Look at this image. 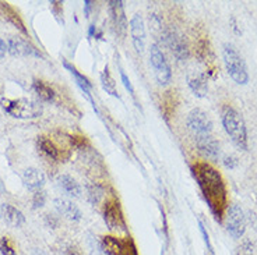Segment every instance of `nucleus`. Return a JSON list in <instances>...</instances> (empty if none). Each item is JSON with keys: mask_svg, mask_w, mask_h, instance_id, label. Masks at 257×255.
<instances>
[{"mask_svg": "<svg viewBox=\"0 0 257 255\" xmlns=\"http://www.w3.org/2000/svg\"><path fill=\"white\" fill-rule=\"evenodd\" d=\"M91 7H92V2L91 0H85L84 2V13H85V16H90Z\"/></svg>", "mask_w": 257, "mask_h": 255, "instance_id": "c9c22d12", "label": "nucleus"}, {"mask_svg": "<svg viewBox=\"0 0 257 255\" xmlns=\"http://www.w3.org/2000/svg\"><path fill=\"white\" fill-rule=\"evenodd\" d=\"M120 78H122V83L124 85V88L128 91V94H132V95L135 96V88H133V85L130 83V80L127 78V76L124 74V71L120 70Z\"/></svg>", "mask_w": 257, "mask_h": 255, "instance_id": "c85d7f7f", "label": "nucleus"}, {"mask_svg": "<svg viewBox=\"0 0 257 255\" xmlns=\"http://www.w3.org/2000/svg\"><path fill=\"white\" fill-rule=\"evenodd\" d=\"M0 252H2V255H17L9 237L0 238Z\"/></svg>", "mask_w": 257, "mask_h": 255, "instance_id": "bb28decb", "label": "nucleus"}, {"mask_svg": "<svg viewBox=\"0 0 257 255\" xmlns=\"http://www.w3.org/2000/svg\"><path fill=\"white\" fill-rule=\"evenodd\" d=\"M130 35L136 52L143 53L146 48V26L140 14H135L133 19L130 20Z\"/></svg>", "mask_w": 257, "mask_h": 255, "instance_id": "f8f14e48", "label": "nucleus"}, {"mask_svg": "<svg viewBox=\"0 0 257 255\" xmlns=\"http://www.w3.org/2000/svg\"><path fill=\"white\" fill-rule=\"evenodd\" d=\"M5 192V185H3V183H2V180H0V195Z\"/></svg>", "mask_w": 257, "mask_h": 255, "instance_id": "4c0bfd02", "label": "nucleus"}, {"mask_svg": "<svg viewBox=\"0 0 257 255\" xmlns=\"http://www.w3.org/2000/svg\"><path fill=\"white\" fill-rule=\"evenodd\" d=\"M87 191H88V199L91 204H99V201L102 199L105 195V187L98 183H92V184L87 185Z\"/></svg>", "mask_w": 257, "mask_h": 255, "instance_id": "393cba45", "label": "nucleus"}, {"mask_svg": "<svg viewBox=\"0 0 257 255\" xmlns=\"http://www.w3.org/2000/svg\"><path fill=\"white\" fill-rule=\"evenodd\" d=\"M38 144L39 151L42 153H45L48 158H51L53 160H63V155H62V149H59V147L49 138V137H38Z\"/></svg>", "mask_w": 257, "mask_h": 255, "instance_id": "6ab92c4d", "label": "nucleus"}, {"mask_svg": "<svg viewBox=\"0 0 257 255\" xmlns=\"http://www.w3.org/2000/svg\"><path fill=\"white\" fill-rule=\"evenodd\" d=\"M0 216H2V215H0Z\"/></svg>", "mask_w": 257, "mask_h": 255, "instance_id": "ea45409f", "label": "nucleus"}, {"mask_svg": "<svg viewBox=\"0 0 257 255\" xmlns=\"http://www.w3.org/2000/svg\"><path fill=\"white\" fill-rule=\"evenodd\" d=\"M101 83H102L103 90L106 91L109 95L115 96V98H119V94H117V90H116V84L115 81H113L112 76H110L108 67H105L102 71V74H101Z\"/></svg>", "mask_w": 257, "mask_h": 255, "instance_id": "b1692460", "label": "nucleus"}, {"mask_svg": "<svg viewBox=\"0 0 257 255\" xmlns=\"http://www.w3.org/2000/svg\"><path fill=\"white\" fill-rule=\"evenodd\" d=\"M2 109L7 115L16 119H35L42 115V106L39 103L21 98V99H6L0 101Z\"/></svg>", "mask_w": 257, "mask_h": 255, "instance_id": "20e7f679", "label": "nucleus"}, {"mask_svg": "<svg viewBox=\"0 0 257 255\" xmlns=\"http://www.w3.org/2000/svg\"><path fill=\"white\" fill-rule=\"evenodd\" d=\"M226 230L231 233L235 238L243 236L246 230V219H244L243 210L238 205H231L226 212Z\"/></svg>", "mask_w": 257, "mask_h": 255, "instance_id": "9b49d317", "label": "nucleus"}, {"mask_svg": "<svg viewBox=\"0 0 257 255\" xmlns=\"http://www.w3.org/2000/svg\"><path fill=\"white\" fill-rule=\"evenodd\" d=\"M34 255H46L44 251H41V249H37L35 252H34Z\"/></svg>", "mask_w": 257, "mask_h": 255, "instance_id": "58836bf2", "label": "nucleus"}, {"mask_svg": "<svg viewBox=\"0 0 257 255\" xmlns=\"http://www.w3.org/2000/svg\"><path fill=\"white\" fill-rule=\"evenodd\" d=\"M45 223L46 226H49L52 229H56L59 226V219L58 216H53V215H45Z\"/></svg>", "mask_w": 257, "mask_h": 255, "instance_id": "c756f323", "label": "nucleus"}, {"mask_svg": "<svg viewBox=\"0 0 257 255\" xmlns=\"http://www.w3.org/2000/svg\"><path fill=\"white\" fill-rule=\"evenodd\" d=\"M51 7L52 10H53V13H55V16L59 17L60 13H62V3H60V2H52Z\"/></svg>", "mask_w": 257, "mask_h": 255, "instance_id": "473e14b6", "label": "nucleus"}, {"mask_svg": "<svg viewBox=\"0 0 257 255\" xmlns=\"http://www.w3.org/2000/svg\"><path fill=\"white\" fill-rule=\"evenodd\" d=\"M108 10H109L110 23L113 27V31L120 39L126 37L127 32V19L124 14V7L123 2L120 0H110L108 3Z\"/></svg>", "mask_w": 257, "mask_h": 255, "instance_id": "9d476101", "label": "nucleus"}, {"mask_svg": "<svg viewBox=\"0 0 257 255\" xmlns=\"http://www.w3.org/2000/svg\"><path fill=\"white\" fill-rule=\"evenodd\" d=\"M196 145L199 148L200 153H203L208 159H218L219 144L211 134L196 137Z\"/></svg>", "mask_w": 257, "mask_h": 255, "instance_id": "4468645a", "label": "nucleus"}, {"mask_svg": "<svg viewBox=\"0 0 257 255\" xmlns=\"http://www.w3.org/2000/svg\"><path fill=\"white\" fill-rule=\"evenodd\" d=\"M6 52H7V44L3 41V39H0V59L5 58Z\"/></svg>", "mask_w": 257, "mask_h": 255, "instance_id": "f704fd0d", "label": "nucleus"}, {"mask_svg": "<svg viewBox=\"0 0 257 255\" xmlns=\"http://www.w3.org/2000/svg\"><path fill=\"white\" fill-rule=\"evenodd\" d=\"M222 126L232 142L240 149H247V130L243 117L231 106L222 109Z\"/></svg>", "mask_w": 257, "mask_h": 255, "instance_id": "f03ea898", "label": "nucleus"}, {"mask_svg": "<svg viewBox=\"0 0 257 255\" xmlns=\"http://www.w3.org/2000/svg\"><path fill=\"white\" fill-rule=\"evenodd\" d=\"M32 90L35 91V94L39 96L41 101L44 102H53L55 101V91L52 88L51 85H48L45 81H41V80H34L32 83Z\"/></svg>", "mask_w": 257, "mask_h": 255, "instance_id": "4be33fe9", "label": "nucleus"}, {"mask_svg": "<svg viewBox=\"0 0 257 255\" xmlns=\"http://www.w3.org/2000/svg\"><path fill=\"white\" fill-rule=\"evenodd\" d=\"M55 206L58 212L62 216L67 217L71 222H80L83 213L81 210L78 209V206L76 204H73L69 199H64V198H56L55 199Z\"/></svg>", "mask_w": 257, "mask_h": 255, "instance_id": "2eb2a0df", "label": "nucleus"}, {"mask_svg": "<svg viewBox=\"0 0 257 255\" xmlns=\"http://www.w3.org/2000/svg\"><path fill=\"white\" fill-rule=\"evenodd\" d=\"M0 10H2V13H3V16H5V19H6L9 23H12L16 28H19L20 31L23 32L24 35L28 34V31L26 30L24 23H23V20H21V17L19 16V13H17L13 7L9 5V3L0 2Z\"/></svg>", "mask_w": 257, "mask_h": 255, "instance_id": "412c9836", "label": "nucleus"}, {"mask_svg": "<svg viewBox=\"0 0 257 255\" xmlns=\"http://www.w3.org/2000/svg\"><path fill=\"white\" fill-rule=\"evenodd\" d=\"M172 103L176 105V101H175V92L169 91L167 92V95L164 96V101H162V110H164V115H165V119L169 120V117L172 116V113L175 112V106H172Z\"/></svg>", "mask_w": 257, "mask_h": 255, "instance_id": "a878e982", "label": "nucleus"}, {"mask_svg": "<svg viewBox=\"0 0 257 255\" xmlns=\"http://www.w3.org/2000/svg\"><path fill=\"white\" fill-rule=\"evenodd\" d=\"M94 35H96V27L90 26V30H88V37H94Z\"/></svg>", "mask_w": 257, "mask_h": 255, "instance_id": "e433bc0d", "label": "nucleus"}, {"mask_svg": "<svg viewBox=\"0 0 257 255\" xmlns=\"http://www.w3.org/2000/svg\"><path fill=\"white\" fill-rule=\"evenodd\" d=\"M63 255H80V251L76 247H67L63 251Z\"/></svg>", "mask_w": 257, "mask_h": 255, "instance_id": "72a5a7b5", "label": "nucleus"}, {"mask_svg": "<svg viewBox=\"0 0 257 255\" xmlns=\"http://www.w3.org/2000/svg\"><path fill=\"white\" fill-rule=\"evenodd\" d=\"M162 41L169 48V51L174 53V56L179 62H183L189 58V46L183 35L175 28H167L162 31Z\"/></svg>", "mask_w": 257, "mask_h": 255, "instance_id": "6e6552de", "label": "nucleus"}, {"mask_svg": "<svg viewBox=\"0 0 257 255\" xmlns=\"http://www.w3.org/2000/svg\"><path fill=\"white\" fill-rule=\"evenodd\" d=\"M23 183L28 190L31 191H39L42 185L45 184V174L39 169L35 167H28L23 174Z\"/></svg>", "mask_w": 257, "mask_h": 255, "instance_id": "dca6fc26", "label": "nucleus"}, {"mask_svg": "<svg viewBox=\"0 0 257 255\" xmlns=\"http://www.w3.org/2000/svg\"><path fill=\"white\" fill-rule=\"evenodd\" d=\"M63 66L67 69V70L70 71L71 76L74 77V80H76L77 85L81 88V91H83L84 94L88 96V99L92 101V99H91V88H92V84L90 83V80H88V78H85L83 74H80V73L77 71V69H76L74 66H71V64L67 63V62H63Z\"/></svg>", "mask_w": 257, "mask_h": 255, "instance_id": "5701e85b", "label": "nucleus"}, {"mask_svg": "<svg viewBox=\"0 0 257 255\" xmlns=\"http://www.w3.org/2000/svg\"><path fill=\"white\" fill-rule=\"evenodd\" d=\"M7 51L12 56H37V58H41V53L30 42L20 38H14V37L9 38V41H7Z\"/></svg>", "mask_w": 257, "mask_h": 255, "instance_id": "ddd939ff", "label": "nucleus"}, {"mask_svg": "<svg viewBox=\"0 0 257 255\" xmlns=\"http://www.w3.org/2000/svg\"><path fill=\"white\" fill-rule=\"evenodd\" d=\"M192 172L215 220L222 222L228 205V192L222 176L206 162L194 163L192 166Z\"/></svg>", "mask_w": 257, "mask_h": 255, "instance_id": "f257e3e1", "label": "nucleus"}, {"mask_svg": "<svg viewBox=\"0 0 257 255\" xmlns=\"http://www.w3.org/2000/svg\"><path fill=\"white\" fill-rule=\"evenodd\" d=\"M224 165L225 167H228V169H235L236 166H238V159L235 158V156H226L224 159Z\"/></svg>", "mask_w": 257, "mask_h": 255, "instance_id": "2f4dec72", "label": "nucleus"}, {"mask_svg": "<svg viewBox=\"0 0 257 255\" xmlns=\"http://www.w3.org/2000/svg\"><path fill=\"white\" fill-rule=\"evenodd\" d=\"M46 201V195L44 191H35L34 194V197H32V206L35 208V209H38V208H42L44 205H45Z\"/></svg>", "mask_w": 257, "mask_h": 255, "instance_id": "cd10ccee", "label": "nucleus"}, {"mask_svg": "<svg viewBox=\"0 0 257 255\" xmlns=\"http://www.w3.org/2000/svg\"><path fill=\"white\" fill-rule=\"evenodd\" d=\"M199 227H200V231H201V234H203V238H204V242L207 244V247H208V249L212 252V245L211 242H210V237H208V233L206 231V227H204V224L201 223V222H199Z\"/></svg>", "mask_w": 257, "mask_h": 255, "instance_id": "7c9ffc66", "label": "nucleus"}, {"mask_svg": "<svg viewBox=\"0 0 257 255\" xmlns=\"http://www.w3.org/2000/svg\"><path fill=\"white\" fill-rule=\"evenodd\" d=\"M150 62H151V66L154 69L155 80H157V83L160 84L161 87H165V85H168L172 81V70H171L169 62L165 58L162 49L157 44L151 45V49H150Z\"/></svg>", "mask_w": 257, "mask_h": 255, "instance_id": "0eeeda50", "label": "nucleus"}, {"mask_svg": "<svg viewBox=\"0 0 257 255\" xmlns=\"http://www.w3.org/2000/svg\"><path fill=\"white\" fill-rule=\"evenodd\" d=\"M101 248L103 255H140L135 240L130 236H103Z\"/></svg>", "mask_w": 257, "mask_h": 255, "instance_id": "423d86ee", "label": "nucleus"}, {"mask_svg": "<svg viewBox=\"0 0 257 255\" xmlns=\"http://www.w3.org/2000/svg\"><path fill=\"white\" fill-rule=\"evenodd\" d=\"M58 183L60 185V188L63 190L67 195L74 198L81 197V187L78 184L76 180L73 179L69 174H60L58 177Z\"/></svg>", "mask_w": 257, "mask_h": 255, "instance_id": "aec40b11", "label": "nucleus"}, {"mask_svg": "<svg viewBox=\"0 0 257 255\" xmlns=\"http://www.w3.org/2000/svg\"><path fill=\"white\" fill-rule=\"evenodd\" d=\"M2 216L5 217L6 223L12 227H21L26 222V217L23 215V212L10 204L2 205Z\"/></svg>", "mask_w": 257, "mask_h": 255, "instance_id": "f3484780", "label": "nucleus"}, {"mask_svg": "<svg viewBox=\"0 0 257 255\" xmlns=\"http://www.w3.org/2000/svg\"><path fill=\"white\" fill-rule=\"evenodd\" d=\"M102 215L103 220H105V223L110 231L127 233V224H126V219L123 215L122 206H120V202L115 195H112L105 201Z\"/></svg>", "mask_w": 257, "mask_h": 255, "instance_id": "39448f33", "label": "nucleus"}, {"mask_svg": "<svg viewBox=\"0 0 257 255\" xmlns=\"http://www.w3.org/2000/svg\"><path fill=\"white\" fill-rule=\"evenodd\" d=\"M187 84L193 91V94L199 98H204L208 92V83H207L206 74L201 73H192L187 76Z\"/></svg>", "mask_w": 257, "mask_h": 255, "instance_id": "a211bd4d", "label": "nucleus"}, {"mask_svg": "<svg viewBox=\"0 0 257 255\" xmlns=\"http://www.w3.org/2000/svg\"><path fill=\"white\" fill-rule=\"evenodd\" d=\"M187 127L190 128L194 137L208 135L212 131V121L204 110L196 108L187 115Z\"/></svg>", "mask_w": 257, "mask_h": 255, "instance_id": "1a4fd4ad", "label": "nucleus"}, {"mask_svg": "<svg viewBox=\"0 0 257 255\" xmlns=\"http://www.w3.org/2000/svg\"><path fill=\"white\" fill-rule=\"evenodd\" d=\"M222 59L226 67V71L232 80L239 85H244L249 83V73L244 63L243 58L240 56L238 49L232 44H225L222 48Z\"/></svg>", "mask_w": 257, "mask_h": 255, "instance_id": "7ed1b4c3", "label": "nucleus"}]
</instances>
